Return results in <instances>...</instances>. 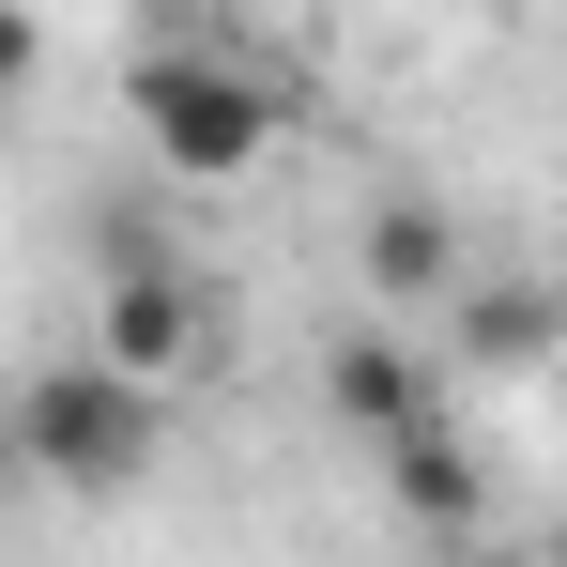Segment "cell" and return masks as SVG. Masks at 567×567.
<instances>
[{
  "instance_id": "5b68a950",
  "label": "cell",
  "mask_w": 567,
  "mask_h": 567,
  "mask_svg": "<svg viewBox=\"0 0 567 567\" xmlns=\"http://www.w3.org/2000/svg\"><path fill=\"white\" fill-rule=\"evenodd\" d=\"M369 461H383V506H399L414 537H445V553H475V537H491V461H475V430L445 414V399H430L414 430H383Z\"/></svg>"
},
{
  "instance_id": "ba28073f",
  "label": "cell",
  "mask_w": 567,
  "mask_h": 567,
  "mask_svg": "<svg viewBox=\"0 0 567 567\" xmlns=\"http://www.w3.org/2000/svg\"><path fill=\"white\" fill-rule=\"evenodd\" d=\"M78 246H93V277H123V261H185V230H169V199H138V185L78 199Z\"/></svg>"
},
{
  "instance_id": "9c48e42d",
  "label": "cell",
  "mask_w": 567,
  "mask_h": 567,
  "mask_svg": "<svg viewBox=\"0 0 567 567\" xmlns=\"http://www.w3.org/2000/svg\"><path fill=\"white\" fill-rule=\"evenodd\" d=\"M31 78H47V16H31V0H0V107L31 93Z\"/></svg>"
},
{
  "instance_id": "277c9868",
  "label": "cell",
  "mask_w": 567,
  "mask_h": 567,
  "mask_svg": "<svg viewBox=\"0 0 567 567\" xmlns=\"http://www.w3.org/2000/svg\"><path fill=\"white\" fill-rule=\"evenodd\" d=\"M430 369H475V383H522V369H553V277H445L430 307Z\"/></svg>"
},
{
  "instance_id": "8fae6325",
  "label": "cell",
  "mask_w": 567,
  "mask_h": 567,
  "mask_svg": "<svg viewBox=\"0 0 567 567\" xmlns=\"http://www.w3.org/2000/svg\"><path fill=\"white\" fill-rule=\"evenodd\" d=\"M445 567H475V553H445Z\"/></svg>"
},
{
  "instance_id": "7a4b0ae2",
  "label": "cell",
  "mask_w": 567,
  "mask_h": 567,
  "mask_svg": "<svg viewBox=\"0 0 567 567\" xmlns=\"http://www.w3.org/2000/svg\"><path fill=\"white\" fill-rule=\"evenodd\" d=\"M16 414V461H31V491H138V475L169 461V399L154 383H123V369H93V353H47V369L0 399Z\"/></svg>"
},
{
  "instance_id": "30bf717a",
  "label": "cell",
  "mask_w": 567,
  "mask_h": 567,
  "mask_svg": "<svg viewBox=\"0 0 567 567\" xmlns=\"http://www.w3.org/2000/svg\"><path fill=\"white\" fill-rule=\"evenodd\" d=\"M16 491H31V461H16V414H0V506H16Z\"/></svg>"
},
{
  "instance_id": "8992f818",
  "label": "cell",
  "mask_w": 567,
  "mask_h": 567,
  "mask_svg": "<svg viewBox=\"0 0 567 567\" xmlns=\"http://www.w3.org/2000/svg\"><path fill=\"white\" fill-rule=\"evenodd\" d=\"M430 399H445V369H430V338H399V322H369V338H338V353H322V414H338L353 445L414 430Z\"/></svg>"
},
{
  "instance_id": "52a82bcc",
  "label": "cell",
  "mask_w": 567,
  "mask_h": 567,
  "mask_svg": "<svg viewBox=\"0 0 567 567\" xmlns=\"http://www.w3.org/2000/svg\"><path fill=\"white\" fill-rule=\"evenodd\" d=\"M353 261H369V291L399 307V322H414V307L461 277L475 246H461V215H445L430 185H383V199H369V230H353Z\"/></svg>"
},
{
  "instance_id": "6da1fadb",
  "label": "cell",
  "mask_w": 567,
  "mask_h": 567,
  "mask_svg": "<svg viewBox=\"0 0 567 567\" xmlns=\"http://www.w3.org/2000/svg\"><path fill=\"white\" fill-rule=\"evenodd\" d=\"M123 107H138V154H154L169 185H246V169L291 138L277 78L230 62V47H185V31H154V47L123 62Z\"/></svg>"
},
{
  "instance_id": "7c38bea8",
  "label": "cell",
  "mask_w": 567,
  "mask_h": 567,
  "mask_svg": "<svg viewBox=\"0 0 567 567\" xmlns=\"http://www.w3.org/2000/svg\"><path fill=\"white\" fill-rule=\"evenodd\" d=\"M0 567H16V553H0Z\"/></svg>"
},
{
  "instance_id": "3957f363",
  "label": "cell",
  "mask_w": 567,
  "mask_h": 567,
  "mask_svg": "<svg viewBox=\"0 0 567 567\" xmlns=\"http://www.w3.org/2000/svg\"><path fill=\"white\" fill-rule=\"evenodd\" d=\"M78 353H93V369H123V383H154V399H185V383L230 353V291L199 277V246H185V261H123V277H93Z\"/></svg>"
}]
</instances>
